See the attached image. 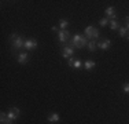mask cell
<instances>
[{
    "instance_id": "obj_1",
    "label": "cell",
    "mask_w": 129,
    "mask_h": 124,
    "mask_svg": "<svg viewBox=\"0 0 129 124\" xmlns=\"http://www.w3.org/2000/svg\"><path fill=\"white\" fill-rule=\"evenodd\" d=\"M85 44H87V39H85L84 36L74 35V37H73V46H74V47L81 48V47H84Z\"/></svg>"
},
{
    "instance_id": "obj_2",
    "label": "cell",
    "mask_w": 129,
    "mask_h": 124,
    "mask_svg": "<svg viewBox=\"0 0 129 124\" xmlns=\"http://www.w3.org/2000/svg\"><path fill=\"white\" fill-rule=\"evenodd\" d=\"M10 39H11V42H13V47L14 48H21V47H23V44H25V42H23V40L21 39V36L17 35V33H13Z\"/></svg>"
},
{
    "instance_id": "obj_3",
    "label": "cell",
    "mask_w": 129,
    "mask_h": 124,
    "mask_svg": "<svg viewBox=\"0 0 129 124\" xmlns=\"http://www.w3.org/2000/svg\"><path fill=\"white\" fill-rule=\"evenodd\" d=\"M85 36L89 37V39H95V37L99 36V30L95 29L93 26H87L85 28Z\"/></svg>"
},
{
    "instance_id": "obj_4",
    "label": "cell",
    "mask_w": 129,
    "mask_h": 124,
    "mask_svg": "<svg viewBox=\"0 0 129 124\" xmlns=\"http://www.w3.org/2000/svg\"><path fill=\"white\" fill-rule=\"evenodd\" d=\"M19 114H21V110L18 109V108H11V109L8 110L7 116H8V117H10V119L14 121V120H17L18 117H19Z\"/></svg>"
},
{
    "instance_id": "obj_5",
    "label": "cell",
    "mask_w": 129,
    "mask_h": 124,
    "mask_svg": "<svg viewBox=\"0 0 129 124\" xmlns=\"http://www.w3.org/2000/svg\"><path fill=\"white\" fill-rule=\"evenodd\" d=\"M36 47H37V40H35V39L26 40L25 44H23V48H26V50H35Z\"/></svg>"
},
{
    "instance_id": "obj_6",
    "label": "cell",
    "mask_w": 129,
    "mask_h": 124,
    "mask_svg": "<svg viewBox=\"0 0 129 124\" xmlns=\"http://www.w3.org/2000/svg\"><path fill=\"white\" fill-rule=\"evenodd\" d=\"M58 39H59L60 43L67 42V39H69V32H67V30H59V32H58Z\"/></svg>"
},
{
    "instance_id": "obj_7",
    "label": "cell",
    "mask_w": 129,
    "mask_h": 124,
    "mask_svg": "<svg viewBox=\"0 0 129 124\" xmlns=\"http://www.w3.org/2000/svg\"><path fill=\"white\" fill-rule=\"evenodd\" d=\"M104 12H106V18H110V19H115V8L114 7H107L106 10H104Z\"/></svg>"
},
{
    "instance_id": "obj_8",
    "label": "cell",
    "mask_w": 129,
    "mask_h": 124,
    "mask_svg": "<svg viewBox=\"0 0 129 124\" xmlns=\"http://www.w3.org/2000/svg\"><path fill=\"white\" fill-rule=\"evenodd\" d=\"M73 54H74V50L72 47H63V51H62L63 58H70Z\"/></svg>"
},
{
    "instance_id": "obj_9",
    "label": "cell",
    "mask_w": 129,
    "mask_h": 124,
    "mask_svg": "<svg viewBox=\"0 0 129 124\" xmlns=\"http://www.w3.org/2000/svg\"><path fill=\"white\" fill-rule=\"evenodd\" d=\"M0 121H2V124H13V120H11L10 117L7 116V113H4V112H2V114H0Z\"/></svg>"
},
{
    "instance_id": "obj_10",
    "label": "cell",
    "mask_w": 129,
    "mask_h": 124,
    "mask_svg": "<svg viewBox=\"0 0 129 124\" xmlns=\"http://www.w3.org/2000/svg\"><path fill=\"white\" fill-rule=\"evenodd\" d=\"M69 66L74 68V69H80V68H81V61L73 59V58H69Z\"/></svg>"
},
{
    "instance_id": "obj_11",
    "label": "cell",
    "mask_w": 129,
    "mask_h": 124,
    "mask_svg": "<svg viewBox=\"0 0 129 124\" xmlns=\"http://www.w3.org/2000/svg\"><path fill=\"white\" fill-rule=\"evenodd\" d=\"M110 44H111V42L110 40H103V42L98 43V47L100 50H109L110 48Z\"/></svg>"
},
{
    "instance_id": "obj_12",
    "label": "cell",
    "mask_w": 129,
    "mask_h": 124,
    "mask_svg": "<svg viewBox=\"0 0 129 124\" xmlns=\"http://www.w3.org/2000/svg\"><path fill=\"white\" fill-rule=\"evenodd\" d=\"M27 59H29V55H27L26 52H21V54L18 55V62H19V64H26Z\"/></svg>"
},
{
    "instance_id": "obj_13",
    "label": "cell",
    "mask_w": 129,
    "mask_h": 124,
    "mask_svg": "<svg viewBox=\"0 0 129 124\" xmlns=\"http://www.w3.org/2000/svg\"><path fill=\"white\" fill-rule=\"evenodd\" d=\"M84 66H85V69H87V70H92V69H93V68L95 66H96V62H95V61H85L84 62Z\"/></svg>"
},
{
    "instance_id": "obj_14",
    "label": "cell",
    "mask_w": 129,
    "mask_h": 124,
    "mask_svg": "<svg viewBox=\"0 0 129 124\" xmlns=\"http://www.w3.org/2000/svg\"><path fill=\"white\" fill-rule=\"evenodd\" d=\"M59 114L58 113H51V114H48V121H51V123H58L59 121Z\"/></svg>"
},
{
    "instance_id": "obj_15",
    "label": "cell",
    "mask_w": 129,
    "mask_h": 124,
    "mask_svg": "<svg viewBox=\"0 0 129 124\" xmlns=\"http://www.w3.org/2000/svg\"><path fill=\"white\" fill-rule=\"evenodd\" d=\"M110 28H111L113 30H117V29H119V25H118V22H117L115 19H113V21H110Z\"/></svg>"
},
{
    "instance_id": "obj_16",
    "label": "cell",
    "mask_w": 129,
    "mask_h": 124,
    "mask_svg": "<svg viewBox=\"0 0 129 124\" xmlns=\"http://www.w3.org/2000/svg\"><path fill=\"white\" fill-rule=\"evenodd\" d=\"M96 47H98V44H96V42H93V40L88 43V50H89V51H95Z\"/></svg>"
},
{
    "instance_id": "obj_17",
    "label": "cell",
    "mask_w": 129,
    "mask_h": 124,
    "mask_svg": "<svg viewBox=\"0 0 129 124\" xmlns=\"http://www.w3.org/2000/svg\"><path fill=\"white\" fill-rule=\"evenodd\" d=\"M128 33V28H119V36L121 37H125Z\"/></svg>"
},
{
    "instance_id": "obj_18",
    "label": "cell",
    "mask_w": 129,
    "mask_h": 124,
    "mask_svg": "<svg viewBox=\"0 0 129 124\" xmlns=\"http://www.w3.org/2000/svg\"><path fill=\"white\" fill-rule=\"evenodd\" d=\"M67 25H69V24H67L66 19H60V21H59V26H60V29H62V30L67 26Z\"/></svg>"
},
{
    "instance_id": "obj_19",
    "label": "cell",
    "mask_w": 129,
    "mask_h": 124,
    "mask_svg": "<svg viewBox=\"0 0 129 124\" xmlns=\"http://www.w3.org/2000/svg\"><path fill=\"white\" fill-rule=\"evenodd\" d=\"M109 24H110L109 18H103V19H100V22H99L100 26H106V25H109Z\"/></svg>"
},
{
    "instance_id": "obj_20",
    "label": "cell",
    "mask_w": 129,
    "mask_h": 124,
    "mask_svg": "<svg viewBox=\"0 0 129 124\" xmlns=\"http://www.w3.org/2000/svg\"><path fill=\"white\" fill-rule=\"evenodd\" d=\"M124 92L129 94V84H124Z\"/></svg>"
},
{
    "instance_id": "obj_21",
    "label": "cell",
    "mask_w": 129,
    "mask_h": 124,
    "mask_svg": "<svg viewBox=\"0 0 129 124\" xmlns=\"http://www.w3.org/2000/svg\"><path fill=\"white\" fill-rule=\"evenodd\" d=\"M51 30H52V32H58V28H56V26H52Z\"/></svg>"
},
{
    "instance_id": "obj_22",
    "label": "cell",
    "mask_w": 129,
    "mask_h": 124,
    "mask_svg": "<svg viewBox=\"0 0 129 124\" xmlns=\"http://www.w3.org/2000/svg\"><path fill=\"white\" fill-rule=\"evenodd\" d=\"M125 21H126V28L129 29V17H128V18H126V19H125Z\"/></svg>"
},
{
    "instance_id": "obj_23",
    "label": "cell",
    "mask_w": 129,
    "mask_h": 124,
    "mask_svg": "<svg viewBox=\"0 0 129 124\" xmlns=\"http://www.w3.org/2000/svg\"><path fill=\"white\" fill-rule=\"evenodd\" d=\"M128 39H129V35H128Z\"/></svg>"
}]
</instances>
